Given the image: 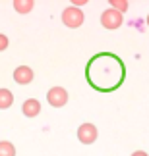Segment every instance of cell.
I'll return each instance as SVG.
<instances>
[{
    "label": "cell",
    "instance_id": "obj_13",
    "mask_svg": "<svg viewBox=\"0 0 149 156\" xmlns=\"http://www.w3.org/2000/svg\"><path fill=\"white\" fill-rule=\"evenodd\" d=\"M83 4H87V0H72L74 8H80V6H83Z\"/></svg>",
    "mask_w": 149,
    "mask_h": 156
},
{
    "label": "cell",
    "instance_id": "obj_12",
    "mask_svg": "<svg viewBox=\"0 0 149 156\" xmlns=\"http://www.w3.org/2000/svg\"><path fill=\"white\" fill-rule=\"evenodd\" d=\"M8 44H10V41H8V37H6V35H2V33H0V52L8 48Z\"/></svg>",
    "mask_w": 149,
    "mask_h": 156
},
{
    "label": "cell",
    "instance_id": "obj_11",
    "mask_svg": "<svg viewBox=\"0 0 149 156\" xmlns=\"http://www.w3.org/2000/svg\"><path fill=\"white\" fill-rule=\"evenodd\" d=\"M109 4H110L112 10L120 12V14H124L128 10V0H109Z\"/></svg>",
    "mask_w": 149,
    "mask_h": 156
},
{
    "label": "cell",
    "instance_id": "obj_15",
    "mask_svg": "<svg viewBox=\"0 0 149 156\" xmlns=\"http://www.w3.org/2000/svg\"><path fill=\"white\" fill-rule=\"evenodd\" d=\"M147 25H149V16H147Z\"/></svg>",
    "mask_w": 149,
    "mask_h": 156
},
{
    "label": "cell",
    "instance_id": "obj_2",
    "mask_svg": "<svg viewBox=\"0 0 149 156\" xmlns=\"http://www.w3.org/2000/svg\"><path fill=\"white\" fill-rule=\"evenodd\" d=\"M83 20H85V16H83V12L80 8L68 6V8H64V12H62V23L70 29H77L83 23Z\"/></svg>",
    "mask_w": 149,
    "mask_h": 156
},
{
    "label": "cell",
    "instance_id": "obj_7",
    "mask_svg": "<svg viewBox=\"0 0 149 156\" xmlns=\"http://www.w3.org/2000/svg\"><path fill=\"white\" fill-rule=\"evenodd\" d=\"M21 112H23V116H27V118L39 116V112H41V102H39L37 98H27L25 102H23V106H21Z\"/></svg>",
    "mask_w": 149,
    "mask_h": 156
},
{
    "label": "cell",
    "instance_id": "obj_4",
    "mask_svg": "<svg viewBox=\"0 0 149 156\" xmlns=\"http://www.w3.org/2000/svg\"><path fill=\"white\" fill-rule=\"evenodd\" d=\"M47 100L52 108H62L68 102V91L64 87H52L49 93H47Z\"/></svg>",
    "mask_w": 149,
    "mask_h": 156
},
{
    "label": "cell",
    "instance_id": "obj_6",
    "mask_svg": "<svg viewBox=\"0 0 149 156\" xmlns=\"http://www.w3.org/2000/svg\"><path fill=\"white\" fill-rule=\"evenodd\" d=\"M33 77H35V73L29 66H20V68L14 69V81L20 83V85H29L33 81Z\"/></svg>",
    "mask_w": 149,
    "mask_h": 156
},
{
    "label": "cell",
    "instance_id": "obj_10",
    "mask_svg": "<svg viewBox=\"0 0 149 156\" xmlns=\"http://www.w3.org/2000/svg\"><path fill=\"white\" fill-rule=\"evenodd\" d=\"M0 156H16V147L10 141H0Z\"/></svg>",
    "mask_w": 149,
    "mask_h": 156
},
{
    "label": "cell",
    "instance_id": "obj_14",
    "mask_svg": "<svg viewBox=\"0 0 149 156\" xmlns=\"http://www.w3.org/2000/svg\"><path fill=\"white\" fill-rule=\"evenodd\" d=\"M132 156H149V154H147V152H143V151H136Z\"/></svg>",
    "mask_w": 149,
    "mask_h": 156
},
{
    "label": "cell",
    "instance_id": "obj_8",
    "mask_svg": "<svg viewBox=\"0 0 149 156\" xmlns=\"http://www.w3.org/2000/svg\"><path fill=\"white\" fill-rule=\"evenodd\" d=\"M14 104V94L10 89H0V110H6Z\"/></svg>",
    "mask_w": 149,
    "mask_h": 156
},
{
    "label": "cell",
    "instance_id": "obj_9",
    "mask_svg": "<svg viewBox=\"0 0 149 156\" xmlns=\"http://www.w3.org/2000/svg\"><path fill=\"white\" fill-rule=\"evenodd\" d=\"M35 2L33 0H14V10L17 14H29L33 10Z\"/></svg>",
    "mask_w": 149,
    "mask_h": 156
},
{
    "label": "cell",
    "instance_id": "obj_5",
    "mask_svg": "<svg viewBox=\"0 0 149 156\" xmlns=\"http://www.w3.org/2000/svg\"><path fill=\"white\" fill-rule=\"evenodd\" d=\"M97 127H95L93 123H81L80 127H77V139L80 143L83 145H93L95 141H97Z\"/></svg>",
    "mask_w": 149,
    "mask_h": 156
},
{
    "label": "cell",
    "instance_id": "obj_1",
    "mask_svg": "<svg viewBox=\"0 0 149 156\" xmlns=\"http://www.w3.org/2000/svg\"><path fill=\"white\" fill-rule=\"evenodd\" d=\"M87 85L99 93H112L126 79V66L114 52H97L85 66Z\"/></svg>",
    "mask_w": 149,
    "mask_h": 156
},
{
    "label": "cell",
    "instance_id": "obj_3",
    "mask_svg": "<svg viewBox=\"0 0 149 156\" xmlns=\"http://www.w3.org/2000/svg\"><path fill=\"white\" fill-rule=\"evenodd\" d=\"M122 21H124V17L120 12H116V10H105L103 14H101V25H103L105 29H109V31H114V29H118L122 25Z\"/></svg>",
    "mask_w": 149,
    "mask_h": 156
}]
</instances>
